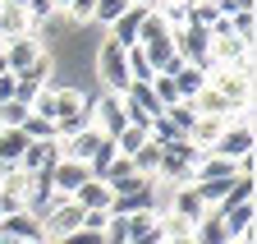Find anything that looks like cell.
<instances>
[{"mask_svg":"<svg viewBox=\"0 0 257 244\" xmlns=\"http://www.w3.org/2000/svg\"><path fill=\"white\" fill-rule=\"evenodd\" d=\"M28 244H51V239H28Z\"/></svg>","mask_w":257,"mask_h":244,"instance_id":"35","label":"cell"},{"mask_svg":"<svg viewBox=\"0 0 257 244\" xmlns=\"http://www.w3.org/2000/svg\"><path fill=\"white\" fill-rule=\"evenodd\" d=\"M55 161H60V138L28 143V147H23V157H19V171H28V175H42V171H51Z\"/></svg>","mask_w":257,"mask_h":244,"instance_id":"15","label":"cell"},{"mask_svg":"<svg viewBox=\"0 0 257 244\" xmlns=\"http://www.w3.org/2000/svg\"><path fill=\"white\" fill-rule=\"evenodd\" d=\"M19 93V83H14V74H0V102H10Z\"/></svg>","mask_w":257,"mask_h":244,"instance_id":"32","label":"cell"},{"mask_svg":"<svg viewBox=\"0 0 257 244\" xmlns=\"http://www.w3.org/2000/svg\"><path fill=\"white\" fill-rule=\"evenodd\" d=\"M128 10V0H96V14H92V23H101V28H110L119 14Z\"/></svg>","mask_w":257,"mask_h":244,"instance_id":"29","label":"cell"},{"mask_svg":"<svg viewBox=\"0 0 257 244\" xmlns=\"http://www.w3.org/2000/svg\"><path fill=\"white\" fill-rule=\"evenodd\" d=\"M166 74H170L175 88H179V102H193V97L202 93V83H207V69H193V65H184V60H175Z\"/></svg>","mask_w":257,"mask_h":244,"instance_id":"19","label":"cell"},{"mask_svg":"<svg viewBox=\"0 0 257 244\" xmlns=\"http://www.w3.org/2000/svg\"><path fill=\"white\" fill-rule=\"evenodd\" d=\"M106 143H110V138H106L101 129L83 125V129H74L69 138H60V157H69V161H83V166H87V161H92V157H96V152H101Z\"/></svg>","mask_w":257,"mask_h":244,"instance_id":"11","label":"cell"},{"mask_svg":"<svg viewBox=\"0 0 257 244\" xmlns=\"http://www.w3.org/2000/svg\"><path fill=\"white\" fill-rule=\"evenodd\" d=\"M119 102H124L128 125H152V120L161 115V102H156V93H152L147 83H128L124 93H119Z\"/></svg>","mask_w":257,"mask_h":244,"instance_id":"9","label":"cell"},{"mask_svg":"<svg viewBox=\"0 0 257 244\" xmlns=\"http://www.w3.org/2000/svg\"><path fill=\"white\" fill-rule=\"evenodd\" d=\"M92 180V171L83 166V161H69V157H60L55 166H51V189H55V198H74L83 185Z\"/></svg>","mask_w":257,"mask_h":244,"instance_id":"13","label":"cell"},{"mask_svg":"<svg viewBox=\"0 0 257 244\" xmlns=\"http://www.w3.org/2000/svg\"><path fill=\"white\" fill-rule=\"evenodd\" d=\"M220 226L225 235H252L257 230V203H234L220 212Z\"/></svg>","mask_w":257,"mask_h":244,"instance_id":"18","label":"cell"},{"mask_svg":"<svg viewBox=\"0 0 257 244\" xmlns=\"http://www.w3.org/2000/svg\"><path fill=\"white\" fill-rule=\"evenodd\" d=\"M124 230H128V244H161V217L156 212H134V217H124Z\"/></svg>","mask_w":257,"mask_h":244,"instance_id":"17","label":"cell"},{"mask_svg":"<svg viewBox=\"0 0 257 244\" xmlns=\"http://www.w3.org/2000/svg\"><path fill=\"white\" fill-rule=\"evenodd\" d=\"M175 55L184 60V65H193V69H211V37H207V28H198V23L175 28Z\"/></svg>","mask_w":257,"mask_h":244,"instance_id":"7","label":"cell"},{"mask_svg":"<svg viewBox=\"0 0 257 244\" xmlns=\"http://www.w3.org/2000/svg\"><path fill=\"white\" fill-rule=\"evenodd\" d=\"M225 244H257V239H252V235H230Z\"/></svg>","mask_w":257,"mask_h":244,"instance_id":"33","label":"cell"},{"mask_svg":"<svg viewBox=\"0 0 257 244\" xmlns=\"http://www.w3.org/2000/svg\"><path fill=\"white\" fill-rule=\"evenodd\" d=\"M28 115H32V106L19 102V97L0 102V129H23V120H28Z\"/></svg>","mask_w":257,"mask_h":244,"instance_id":"25","label":"cell"},{"mask_svg":"<svg viewBox=\"0 0 257 244\" xmlns=\"http://www.w3.org/2000/svg\"><path fill=\"white\" fill-rule=\"evenodd\" d=\"M42 55H46V42L37 37V28H32V33L5 42V69H10V74H23L32 60H42Z\"/></svg>","mask_w":257,"mask_h":244,"instance_id":"12","label":"cell"},{"mask_svg":"<svg viewBox=\"0 0 257 244\" xmlns=\"http://www.w3.org/2000/svg\"><path fill=\"white\" fill-rule=\"evenodd\" d=\"M23 147H28L23 129H0V161H14V166H19V157H23Z\"/></svg>","mask_w":257,"mask_h":244,"instance_id":"26","label":"cell"},{"mask_svg":"<svg viewBox=\"0 0 257 244\" xmlns=\"http://www.w3.org/2000/svg\"><path fill=\"white\" fill-rule=\"evenodd\" d=\"M207 88H216L234 111H252V65H211Z\"/></svg>","mask_w":257,"mask_h":244,"instance_id":"2","label":"cell"},{"mask_svg":"<svg viewBox=\"0 0 257 244\" xmlns=\"http://www.w3.org/2000/svg\"><path fill=\"white\" fill-rule=\"evenodd\" d=\"M0 244H14V239H10V235H5V230H0Z\"/></svg>","mask_w":257,"mask_h":244,"instance_id":"34","label":"cell"},{"mask_svg":"<svg viewBox=\"0 0 257 244\" xmlns=\"http://www.w3.org/2000/svg\"><path fill=\"white\" fill-rule=\"evenodd\" d=\"M161 120H166V125H170L179 138H188L193 120H198V106H193V102H175V106H166V111H161Z\"/></svg>","mask_w":257,"mask_h":244,"instance_id":"23","label":"cell"},{"mask_svg":"<svg viewBox=\"0 0 257 244\" xmlns=\"http://www.w3.org/2000/svg\"><path fill=\"white\" fill-rule=\"evenodd\" d=\"M198 157L202 152L193 147L188 138H175V143H166L161 147V166H156V185H170V189H179V185H193V166H198Z\"/></svg>","mask_w":257,"mask_h":244,"instance_id":"3","label":"cell"},{"mask_svg":"<svg viewBox=\"0 0 257 244\" xmlns=\"http://www.w3.org/2000/svg\"><path fill=\"white\" fill-rule=\"evenodd\" d=\"M0 221H5V207H0Z\"/></svg>","mask_w":257,"mask_h":244,"instance_id":"36","label":"cell"},{"mask_svg":"<svg viewBox=\"0 0 257 244\" xmlns=\"http://www.w3.org/2000/svg\"><path fill=\"white\" fill-rule=\"evenodd\" d=\"M92 129H101L106 138H119L124 125H128V115H124V102L115 93H96L92 97V120H87Z\"/></svg>","mask_w":257,"mask_h":244,"instance_id":"8","label":"cell"},{"mask_svg":"<svg viewBox=\"0 0 257 244\" xmlns=\"http://www.w3.org/2000/svg\"><path fill=\"white\" fill-rule=\"evenodd\" d=\"M166 212H170V217H179V221H188V226H193V221H198L202 212H207V203L198 198V189H193V185H179V189L170 194V207H166Z\"/></svg>","mask_w":257,"mask_h":244,"instance_id":"16","label":"cell"},{"mask_svg":"<svg viewBox=\"0 0 257 244\" xmlns=\"http://www.w3.org/2000/svg\"><path fill=\"white\" fill-rule=\"evenodd\" d=\"M14 83H19V93H14V97L32 106V97H37L42 88H51V83H55V55L46 51L42 60H32V65H28L23 74H14Z\"/></svg>","mask_w":257,"mask_h":244,"instance_id":"10","label":"cell"},{"mask_svg":"<svg viewBox=\"0 0 257 244\" xmlns=\"http://www.w3.org/2000/svg\"><path fill=\"white\" fill-rule=\"evenodd\" d=\"M211 37V65H252V46L234 33H207Z\"/></svg>","mask_w":257,"mask_h":244,"instance_id":"14","label":"cell"},{"mask_svg":"<svg viewBox=\"0 0 257 244\" xmlns=\"http://www.w3.org/2000/svg\"><path fill=\"white\" fill-rule=\"evenodd\" d=\"M216 10L230 19V14H248V10H257V0H216Z\"/></svg>","mask_w":257,"mask_h":244,"instance_id":"31","label":"cell"},{"mask_svg":"<svg viewBox=\"0 0 257 244\" xmlns=\"http://www.w3.org/2000/svg\"><path fill=\"white\" fill-rule=\"evenodd\" d=\"M74 203L83 212H106L110 207V185H106V180H87V185L74 194Z\"/></svg>","mask_w":257,"mask_h":244,"instance_id":"22","label":"cell"},{"mask_svg":"<svg viewBox=\"0 0 257 244\" xmlns=\"http://www.w3.org/2000/svg\"><path fill=\"white\" fill-rule=\"evenodd\" d=\"M0 230H5L14 244H28V239H42V217H32V212H10L5 221H0Z\"/></svg>","mask_w":257,"mask_h":244,"instance_id":"20","label":"cell"},{"mask_svg":"<svg viewBox=\"0 0 257 244\" xmlns=\"http://www.w3.org/2000/svg\"><path fill=\"white\" fill-rule=\"evenodd\" d=\"M230 120H234V115H230ZM230 120H220V115H198V120H193V129H188V143L198 147V152H211V143L220 138V129L230 125Z\"/></svg>","mask_w":257,"mask_h":244,"instance_id":"21","label":"cell"},{"mask_svg":"<svg viewBox=\"0 0 257 244\" xmlns=\"http://www.w3.org/2000/svg\"><path fill=\"white\" fill-rule=\"evenodd\" d=\"M211 152H216V157H225V161H243V157H252V115L239 111L230 125L220 129V138L211 143Z\"/></svg>","mask_w":257,"mask_h":244,"instance_id":"5","label":"cell"},{"mask_svg":"<svg viewBox=\"0 0 257 244\" xmlns=\"http://www.w3.org/2000/svg\"><path fill=\"white\" fill-rule=\"evenodd\" d=\"M193 106H198V115H220V120H230V115H239V111H234L230 102H225V97L216 93V88H207V83H202V93L193 97Z\"/></svg>","mask_w":257,"mask_h":244,"instance_id":"24","label":"cell"},{"mask_svg":"<svg viewBox=\"0 0 257 244\" xmlns=\"http://www.w3.org/2000/svg\"><path fill=\"white\" fill-rule=\"evenodd\" d=\"M23 10H28V19H32V28H37L42 19H51V14H55V5H51V0H23Z\"/></svg>","mask_w":257,"mask_h":244,"instance_id":"30","label":"cell"},{"mask_svg":"<svg viewBox=\"0 0 257 244\" xmlns=\"http://www.w3.org/2000/svg\"><path fill=\"white\" fill-rule=\"evenodd\" d=\"M92 120V93L83 88H60L55 83V102H51V125H55V138H69L74 129H83Z\"/></svg>","mask_w":257,"mask_h":244,"instance_id":"1","label":"cell"},{"mask_svg":"<svg viewBox=\"0 0 257 244\" xmlns=\"http://www.w3.org/2000/svg\"><path fill=\"white\" fill-rule=\"evenodd\" d=\"M230 33H234L239 42L252 46V37H257V10H248V14H230Z\"/></svg>","mask_w":257,"mask_h":244,"instance_id":"28","label":"cell"},{"mask_svg":"<svg viewBox=\"0 0 257 244\" xmlns=\"http://www.w3.org/2000/svg\"><path fill=\"white\" fill-rule=\"evenodd\" d=\"M23 138L28 143H46V138H55V125H51L46 115H28L23 120Z\"/></svg>","mask_w":257,"mask_h":244,"instance_id":"27","label":"cell"},{"mask_svg":"<svg viewBox=\"0 0 257 244\" xmlns=\"http://www.w3.org/2000/svg\"><path fill=\"white\" fill-rule=\"evenodd\" d=\"M92 69H96V83H101V93H124L128 83V46H119L115 37H106L101 46H96V60H92Z\"/></svg>","mask_w":257,"mask_h":244,"instance_id":"4","label":"cell"},{"mask_svg":"<svg viewBox=\"0 0 257 244\" xmlns=\"http://www.w3.org/2000/svg\"><path fill=\"white\" fill-rule=\"evenodd\" d=\"M78 226H83V207L74 198H55L42 212V239H51V244H60L64 235H74Z\"/></svg>","mask_w":257,"mask_h":244,"instance_id":"6","label":"cell"}]
</instances>
